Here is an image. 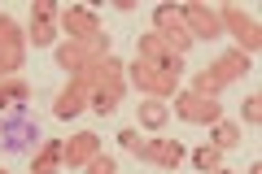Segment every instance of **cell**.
<instances>
[{"mask_svg": "<svg viewBox=\"0 0 262 174\" xmlns=\"http://www.w3.org/2000/svg\"><path fill=\"white\" fill-rule=\"evenodd\" d=\"M57 31H66L70 44L88 48V53L110 57V35L101 31V22H96L92 9H61V13H57Z\"/></svg>", "mask_w": 262, "mask_h": 174, "instance_id": "obj_1", "label": "cell"}, {"mask_svg": "<svg viewBox=\"0 0 262 174\" xmlns=\"http://www.w3.org/2000/svg\"><path fill=\"white\" fill-rule=\"evenodd\" d=\"M118 144L127 148V153H136L140 161L162 165V170H179V161H184V144H179V139H140L136 127L118 131Z\"/></svg>", "mask_w": 262, "mask_h": 174, "instance_id": "obj_2", "label": "cell"}, {"mask_svg": "<svg viewBox=\"0 0 262 174\" xmlns=\"http://www.w3.org/2000/svg\"><path fill=\"white\" fill-rule=\"evenodd\" d=\"M245 70H249V57H245L241 48H236V53H223L214 65H206V70L192 79V92H196V96H210V101H214V96L223 92L227 83H236Z\"/></svg>", "mask_w": 262, "mask_h": 174, "instance_id": "obj_3", "label": "cell"}, {"mask_svg": "<svg viewBox=\"0 0 262 174\" xmlns=\"http://www.w3.org/2000/svg\"><path fill=\"white\" fill-rule=\"evenodd\" d=\"M127 79L136 83V92H144L149 101H166V96H175V92H179V79H175V74H162L158 65L140 61V57L127 65Z\"/></svg>", "mask_w": 262, "mask_h": 174, "instance_id": "obj_4", "label": "cell"}, {"mask_svg": "<svg viewBox=\"0 0 262 174\" xmlns=\"http://www.w3.org/2000/svg\"><path fill=\"white\" fill-rule=\"evenodd\" d=\"M75 83H88L92 92H105V96H114V101H122V92H127V65L110 53V57H101V61H96L83 79H75Z\"/></svg>", "mask_w": 262, "mask_h": 174, "instance_id": "obj_5", "label": "cell"}, {"mask_svg": "<svg viewBox=\"0 0 262 174\" xmlns=\"http://www.w3.org/2000/svg\"><path fill=\"white\" fill-rule=\"evenodd\" d=\"M153 35H162L179 57L192 48V35H188V27H184V18H179L175 5H158V9H153Z\"/></svg>", "mask_w": 262, "mask_h": 174, "instance_id": "obj_6", "label": "cell"}, {"mask_svg": "<svg viewBox=\"0 0 262 174\" xmlns=\"http://www.w3.org/2000/svg\"><path fill=\"white\" fill-rule=\"evenodd\" d=\"M175 113L184 122H196V127H214L223 118V105H214L210 96H196V92H175Z\"/></svg>", "mask_w": 262, "mask_h": 174, "instance_id": "obj_7", "label": "cell"}, {"mask_svg": "<svg viewBox=\"0 0 262 174\" xmlns=\"http://www.w3.org/2000/svg\"><path fill=\"white\" fill-rule=\"evenodd\" d=\"M219 22H223V27L232 31L236 39H241V53H245V57H253V53H258V44H262L258 18H249V13H245V9H236V5H227V9L219 13Z\"/></svg>", "mask_w": 262, "mask_h": 174, "instance_id": "obj_8", "label": "cell"}, {"mask_svg": "<svg viewBox=\"0 0 262 174\" xmlns=\"http://www.w3.org/2000/svg\"><path fill=\"white\" fill-rule=\"evenodd\" d=\"M140 61L158 65L162 74H175V79H179V70H184V57H179L162 35H153V31H149V35H140Z\"/></svg>", "mask_w": 262, "mask_h": 174, "instance_id": "obj_9", "label": "cell"}, {"mask_svg": "<svg viewBox=\"0 0 262 174\" xmlns=\"http://www.w3.org/2000/svg\"><path fill=\"white\" fill-rule=\"evenodd\" d=\"M39 139V127L27 118V113H9V118H0V148H9V153H22Z\"/></svg>", "mask_w": 262, "mask_h": 174, "instance_id": "obj_10", "label": "cell"}, {"mask_svg": "<svg viewBox=\"0 0 262 174\" xmlns=\"http://www.w3.org/2000/svg\"><path fill=\"white\" fill-rule=\"evenodd\" d=\"M179 18H184V27H188L192 39H219L223 35V22H219V13L210 5H184Z\"/></svg>", "mask_w": 262, "mask_h": 174, "instance_id": "obj_11", "label": "cell"}, {"mask_svg": "<svg viewBox=\"0 0 262 174\" xmlns=\"http://www.w3.org/2000/svg\"><path fill=\"white\" fill-rule=\"evenodd\" d=\"M88 101H92V87H88V83H66L61 92H57V105H53V118H79V113L88 109Z\"/></svg>", "mask_w": 262, "mask_h": 174, "instance_id": "obj_12", "label": "cell"}, {"mask_svg": "<svg viewBox=\"0 0 262 174\" xmlns=\"http://www.w3.org/2000/svg\"><path fill=\"white\" fill-rule=\"evenodd\" d=\"M57 39V5L53 0H35V9H31V44H53Z\"/></svg>", "mask_w": 262, "mask_h": 174, "instance_id": "obj_13", "label": "cell"}, {"mask_svg": "<svg viewBox=\"0 0 262 174\" xmlns=\"http://www.w3.org/2000/svg\"><path fill=\"white\" fill-rule=\"evenodd\" d=\"M96 61H101V57L88 53V48H79V44H61V48H57V65H61V70H70L75 79H83Z\"/></svg>", "mask_w": 262, "mask_h": 174, "instance_id": "obj_14", "label": "cell"}, {"mask_svg": "<svg viewBox=\"0 0 262 174\" xmlns=\"http://www.w3.org/2000/svg\"><path fill=\"white\" fill-rule=\"evenodd\" d=\"M61 161H66V144L61 139H44L39 153H35V161H31V174H57Z\"/></svg>", "mask_w": 262, "mask_h": 174, "instance_id": "obj_15", "label": "cell"}, {"mask_svg": "<svg viewBox=\"0 0 262 174\" xmlns=\"http://www.w3.org/2000/svg\"><path fill=\"white\" fill-rule=\"evenodd\" d=\"M27 101H31V87L22 79L0 83V113H27Z\"/></svg>", "mask_w": 262, "mask_h": 174, "instance_id": "obj_16", "label": "cell"}, {"mask_svg": "<svg viewBox=\"0 0 262 174\" xmlns=\"http://www.w3.org/2000/svg\"><path fill=\"white\" fill-rule=\"evenodd\" d=\"M92 157H101V139H96L92 131H79V135L66 144V161L70 165H88Z\"/></svg>", "mask_w": 262, "mask_h": 174, "instance_id": "obj_17", "label": "cell"}, {"mask_svg": "<svg viewBox=\"0 0 262 174\" xmlns=\"http://www.w3.org/2000/svg\"><path fill=\"white\" fill-rule=\"evenodd\" d=\"M22 57H27L22 39H9V44H0V83L13 79V70H22Z\"/></svg>", "mask_w": 262, "mask_h": 174, "instance_id": "obj_18", "label": "cell"}, {"mask_svg": "<svg viewBox=\"0 0 262 174\" xmlns=\"http://www.w3.org/2000/svg\"><path fill=\"white\" fill-rule=\"evenodd\" d=\"M136 109H140V127H149V131H162V127H166V118H170V109L162 101H140Z\"/></svg>", "mask_w": 262, "mask_h": 174, "instance_id": "obj_19", "label": "cell"}, {"mask_svg": "<svg viewBox=\"0 0 262 174\" xmlns=\"http://www.w3.org/2000/svg\"><path fill=\"white\" fill-rule=\"evenodd\" d=\"M210 139H214V148H236V144H241V127L219 118V122H214V131H210Z\"/></svg>", "mask_w": 262, "mask_h": 174, "instance_id": "obj_20", "label": "cell"}, {"mask_svg": "<svg viewBox=\"0 0 262 174\" xmlns=\"http://www.w3.org/2000/svg\"><path fill=\"white\" fill-rule=\"evenodd\" d=\"M219 157H223V148H214V144H201V148L192 153V165H196L201 174H210V170H219Z\"/></svg>", "mask_w": 262, "mask_h": 174, "instance_id": "obj_21", "label": "cell"}, {"mask_svg": "<svg viewBox=\"0 0 262 174\" xmlns=\"http://www.w3.org/2000/svg\"><path fill=\"white\" fill-rule=\"evenodd\" d=\"M245 122H249V127H258V122H262V96L258 92L245 101Z\"/></svg>", "mask_w": 262, "mask_h": 174, "instance_id": "obj_22", "label": "cell"}, {"mask_svg": "<svg viewBox=\"0 0 262 174\" xmlns=\"http://www.w3.org/2000/svg\"><path fill=\"white\" fill-rule=\"evenodd\" d=\"M88 105H92V109L101 113V118H105V113H114V109H118V101H114V96H105V92H92V101H88Z\"/></svg>", "mask_w": 262, "mask_h": 174, "instance_id": "obj_23", "label": "cell"}, {"mask_svg": "<svg viewBox=\"0 0 262 174\" xmlns=\"http://www.w3.org/2000/svg\"><path fill=\"white\" fill-rule=\"evenodd\" d=\"M9 39H22V31H18V22L9 13H0V44H9Z\"/></svg>", "mask_w": 262, "mask_h": 174, "instance_id": "obj_24", "label": "cell"}, {"mask_svg": "<svg viewBox=\"0 0 262 174\" xmlns=\"http://www.w3.org/2000/svg\"><path fill=\"white\" fill-rule=\"evenodd\" d=\"M88 174H118V165H114V157H92L88 161Z\"/></svg>", "mask_w": 262, "mask_h": 174, "instance_id": "obj_25", "label": "cell"}, {"mask_svg": "<svg viewBox=\"0 0 262 174\" xmlns=\"http://www.w3.org/2000/svg\"><path fill=\"white\" fill-rule=\"evenodd\" d=\"M249 174H262V165H258V161H253V165H249Z\"/></svg>", "mask_w": 262, "mask_h": 174, "instance_id": "obj_26", "label": "cell"}, {"mask_svg": "<svg viewBox=\"0 0 262 174\" xmlns=\"http://www.w3.org/2000/svg\"><path fill=\"white\" fill-rule=\"evenodd\" d=\"M210 174H232V170H223V165H219V170H210Z\"/></svg>", "mask_w": 262, "mask_h": 174, "instance_id": "obj_27", "label": "cell"}, {"mask_svg": "<svg viewBox=\"0 0 262 174\" xmlns=\"http://www.w3.org/2000/svg\"><path fill=\"white\" fill-rule=\"evenodd\" d=\"M0 174H5V170H0Z\"/></svg>", "mask_w": 262, "mask_h": 174, "instance_id": "obj_28", "label": "cell"}]
</instances>
